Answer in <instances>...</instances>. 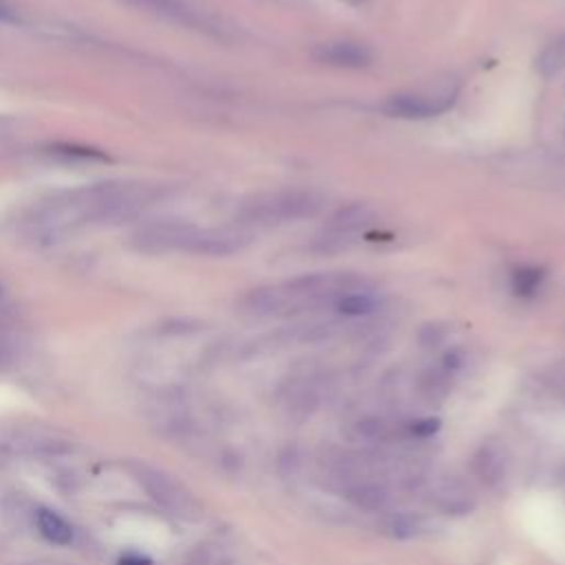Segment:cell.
I'll return each instance as SVG.
<instances>
[{"label": "cell", "mask_w": 565, "mask_h": 565, "mask_svg": "<svg viewBox=\"0 0 565 565\" xmlns=\"http://www.w3.org/2000/svg\"><path fill=\"white\" fill-rule=\"evenodd\" d=\"M153 199L144 184L109 181L54 195L34 208L27 228L38 241H60L89 225L120 221L142 212Z\"/></svg>", "instance_id": "obj_1"}, {"label": "cell", "mask_w": 565, "mask_h": 565, "mask_svg": "<svg viewBox=\"0 0 565 565\" xmlns=\"http://www.w3.org/2000/svg\"><path fill=\"white\" fill-rule=\"evenodd\" d=\"M372 288V280L354 272H319L288 278L252 290L241 301V312L250 319H290L336 306L352 292Z\"/></svg>", "instance_id": "obj_2"}, {"label": "cell", "mask_w": 565, "mask_h": 565, "mask_svg": "<svg viewBox=\"0 0 565 565\" xmlns=\"http://www.w3.org/2000/svg\"><path fill=\"white\" fill-rule=\"evenodd\" d=\"M137 243L146 252H186L223 256L239 252L247 243L245 232L236 230H212L184 221H159L137 234Z\"/></svg>", "instance_id": "obj_3"}, {"label": "cell", "mask_w": 565, "mask_h": 565, "mask_svg": "<svg viewBox=\"0 0 565 565\" xmlns=\"http://www.w3.org/2000/svg\"><path fill=\"white\" fill-rule=\"evenodd\" d=\"M323 197L312 190H278L254 197L239 212L241 228H274L317 217Z\"/></svg>", "instance_id": "obj_4"}, {"label": "cell", "mask_w": 565, "mask_h": 565, "mask_svg": "<svg viewBox=\"0 0 565 565\" xmlns=\"http://www.w3.org/2000/svg\"><path fill=\"white\" fill-rule=\"evenodd\" d=\"M135 479L148 492V497L168 514L179 519L199 517V503L195 501V497L170 475L142 464V466H135Z\"/></svg>", "instance_id": "obj_5"}, {"label": "cell", "mask_w": 565, "mask_h": 565, "mask_svg": "<svg viewBox=\"0 0 565 565\" xmlns=\"http://www.w3.org/2000/svg\"><path fill=\"white\" fill-rule=\"evenodd\" d=\"M457 89L442 93H396L383 102V111L398 120H429L446 113L457 102Z\"/></svg>", "instance_id": "obj_6"}, {"label": "cell", "mask_w": 565, "mask_h": 565, "mask_svg": "<svg viewBox=\"0 0 565 565\" xmlns=\"http://www.w3.org/2000/svg\"><path fill=\"white\" fill-rule=\"evenodd\" d=\"M131 3L146 8L155 14H162L175 23L195 27V30H203V32H219L214 19H210L203 10H199L197 5H190L188 0H131Z\"/></svg>", "instance_id": "obj_7"}, {"label": "cell", "mask_w": 565, "mask_h": 565, "mask_svg": "<svg viewBox=\"0 0 565 565\" xmlns=\"http://www.w3.org/2000/svg\"><path fill=\"white\" fill-rule=\"evenodd\" d=\"M312 56L328 67L339 69H363L372 63V49L356 41H328L314 47Z\"/></svg>", "instance_id": "obj_8"}, {"label": "cell", "mask_w": 565, "mask_h": 565, "mask_svg": "<svg viewBox=\"0 0 565 565\" xmlns=\"http://www.w3.org/2000/svg\"><path fill=\"white\" fill-rule=\"evenodd\" d=\"M372 221H374V214L367 206L343 208L325 230V239H323L325 250L347 245L352 241V236L361 234Z\"/></svg>", "instance_id": "obj_9"}, {"label": "cell", "mask_w": 565, "mask_h": 565, "mask_svg": "<svg viewBox=\"0 0 565 565\" xmlns=\"http://www.w3.org/2000/svg\"><path fill=\"white\" fill-rule=\"evenodd\" d=\"M433 499L448 514H464V512H468L473 508V492H470V488H466L455 477L442 479L437 484L435 492H433Z\"/></svg>", "instance_id": "obj_10"}, {"label": "cell", "mask_w": 565, "mask_h": 565, "mask_svg": "<svg viewBox=\"0 0 565 565\" xmlns=\"http://www.w3.org/2000/svg\"><path fill=\"white\" fill-rule=\"evenodd\" d=\"M473 470L486 486H497L506 475L503 453L495 444H484L473 457Z\"/></svg>", "instance_id": "obj_11"}, {"label": "cell", "mask_w": 565, "mask_h": 565, "mask_svg": "<svg viewBox=\"0 0 565 565\" xmlns=\"http://www.w3.org/2000/svg\"><path fill=\"white\" fill-rule=\"evenodd\" d=\"M545 269L539 265H519L510 272V290L519 299H532L545 282Z\"/></svg>", "instance_id": "obj_12"}, {"label": "cell", "mask_w": 565, "mask_h": 565, "mask_svg": "<svg viewBox=\"0 0 565 565\" xmlns=\"http://www.w3.org/2000/svg\"><path fill=\"white\" fill-rule=\"evenodd\" d=\"M36 525H38V532L49 541V543H56V545H69L74 541V528L54 510L49 508H41L36 512Z\"/></svg>", "instance_id": "obj_13"}, {"label": "cell", "mask_w": 565, "mask_h": 565, "mask_svg": "<svg viewBox=\"0 0 565 565\" xmlns=\"http://www.w3.org/2000/svg\"><path fill=\"white\" fill-rule=\"evenodd\" d=\"M350 501H354L358 508L365 510H383L387 506V492L378 484H356L354 488L347 490Z\"/></svg>", "instance_id": "obj_14"}, {"label": "cell", "mask_w": 565, "mask_h": 565, "mask_svg": "<svg viewBox=\"0 0 565 565\" xmlns=\"http://www.w3.org/2000/svg\"><path fill=\"white\" fill-rule=\"evenodd\" d=\"M565 67V36L550 43L536 60V69L543 78L556 76Z\"/></svg>", "instance_id": "obj_15"}, {"label": "cell", "mask_w": 565, "mask_h": 565, "mask_svg": "<svg viewBox=\"0 0 565 565\" xmlns=\"http://www.w3.org/2000/svg\"><path fill=\"white\" fill-rule=\"evenodd\" d=\"M422 523L413 514H394L385 521V532L391 534L394 539H411L420 532Z\"/></svg>", "instance_id": "obj_16"}, {"label": "cell", "mask_w": 565, "mask_h": 565, "mask_svg": "<svg viewBox=\"0 0 565 565\" xmlns=\"http://www.w3.org/2000/svg\"><path fill=\"white\" fill-rule=\"evenodd\" d=\"M354 437L358 442H380L389 437V424L378 418H365L354 424Z\"/></svg>", "instance_id": "obj_17"}, {"label": "cell", "mask_w": 565, "mask_h": 565, "mask_svg": "<svg viewBox=\"0 0 565 565\" xmlns=\"http://www.w3.org/2000/svg\"><path fill=\"white\" fill-rule=\"evenodd\" d=\"M440 420L437 418H424V420H416L409 424V433L416 437H431L440 431Z\"/></svg>", "instance_id": "obj_18"}, {"label": "cell", "mask_w": 565, "mask_h": 565, "mask_svg": "<svg viewBox=\"0 0 565 565\" xmlns=\"http://www.w3.org/2000/svg\"><path fill=\"white\" fill-rule=\"evenodd\" d=\"M122 565H151V561L144 556H126L122 558Z\"/></svg>", "instance_id": "obj_19"}, {"label": "cell", "mask_w": 565, "mask_h": 565, "mask_svg": "<svg viewBox=\"0 0 565 565\" xmlns=\"http://www.w3.org/2000/svg\"><path fill=\"white\" fill-rule=\"evenodd\" d=\"M8 19H12V16H10V10H8L3 3H0V21H8Z\"/></svg>", "instance_id": "obj_20"}, {"label": "cell", "mask_w": 565, "mask_h": 565, "mask_svg": "<svg viewBox=\"0 0 565 565\" xmlns=\"http://www.w3.org/2000/svg\"><path fill=\"white\" fill-rule=\"evenodd\" d=\"M350 3H363V0H350Z\"/></svg>", "instance_id": "obj_21"}, {"label": "cell", "mask_w": 565, "mask_h": 565, "mask_svg": "<svg viewBox=\"0 0 565 565\" xmlns=\"http://www.w3.org/2000/svg\"><path fill=\"white\" fill-rule=\"evenodd\" d=\"M0 292H3V288H0Z\"/></svg>", "instance_id": "obj_22"}, {"label": "cell", "mask_w": 565, "mask_h": 565, "mask_svg": "<svg viewBox=\"0 0 565 565\" xmlns=\"http://www.w3.org/2000/svg\"><path fill=\"white\" fill-rule=\"evenodd\" d=\"M290 3H295V0H290Z\"/></svg>", "instance_id": "obj_23"}]
</instances>
